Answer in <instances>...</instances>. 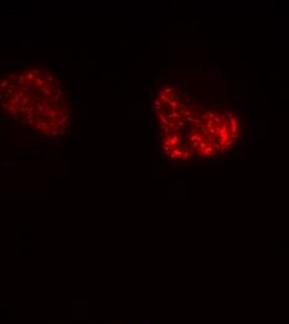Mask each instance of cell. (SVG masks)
<instances>
[{"mask_svg": "<svg viewBox=\"0 0 289 324\" xmlns=\"http://www.w3.org/2000/svg\"><path fill=\"white\" fill-rule=\"evenodd\" d=\"M198 147H199V142L194 141V142L191 143V148H193V150H198Z\"/></svg>", "mask_w": 289, "mask_h": 324, "instance_id": "obj_10", "label": "cell"}, {"mask_svg": "<svg viewBox=\"0 0 289 324\" xmlns=\"http://www.w3.org/2000/svg\"><path fill=\"white\" fill-rule=\"evenodd\" d=\"M207 146H208V142H207L206 140H203L202 142H199V147H198V150H199V151H203Z\"/></svg>", "mask_w": 289, "mask_h": 324, "instance_id": "obj_5", "label": "cell"}, {"mask_svg": "<svg viewBox=\"0 0 289 324\" xmlns=\"http://www.w3.org/2000/svg\"><path fill=\"white\" fill-rule=\"evenodd\" d=\"M0 104L16 120L46 135L60 133L70 117L67 96L49 71L10 75L0 84Z\"/></svg>", "mask_w": 289, "mask_h": 324, "instance_id": "obj_1", "label": "cell"}, {"mask_svg": "<svg viewBox=\"0 0 289 324\" xmlns=\"http://www.w3.org/2000/svg\"><path fill=\"white\" fill-rule=\"evenodd\" d=\"M242 160H243V161H249V160H251V153H249V152H244V153L242 155Z\"/></svg>", "mask_w": 289, "mask_h": 324, "instance_id": "obj_8", "label": "cell"}, {"mask_svg": "<svg viewBox=\"0 0 289 324\" xmlns=\"http://www.w3.org/2000/svg\"><path fill=\"white\" fill-rule=\"evenodd\" d=\"M206 115H207V119H208V120H213V119L216 117V114H214V112H212V111L207 112Z\"/></svg>", "mask_w": 289, "mask_h": 324, "instance_id": "obj_9", "label": "cell"}, {"mask_svg": "<svg viewBox=\"0 0 289 324\" xmlns=\"http://www.w3.org/2000/svg\"><path fill=\"white\" fill-rule=\"evenodd\" d=\"M213 123L217 125V126H218L219 123H222V117H219V116H217V115H216V117L213 119Z\"/></svg>", "mask_w": 289, "mask_h": 324, "instance_id": "obj_7", "label": "cell"}, {"mask_svg": "<svg viewBox=\"0 0 289 324\" xmlns=\"http://www.w3.org/2000/svg\"><path fill=\"white\" fill-rule=\"evenodd\" d=\"M212 147H213V150L216 148V150H222V146L218 143V142H214L213 145H212Z\"/></svg>", "mask_w": 289, "mask_h": 324, "instance_id": "obj_11", "label": "cell"}, {"mask_svg": "<svg viewBox=\"0 0 289 324\" xmlns=\"http://www.w3.org/2000/svg\"><path fill=\"white\" fill-rule=\"evenodd\" d=\"M234 158V155H231V153H227V156H226V161H229V160H233Z\"/></svg>", "mask_w": 289, "mask_h": 324, "instance_id": "obj_13", "label": "cell"}, {"mask_svg": "<svg viewBox=\"0 0 289 324\" xmlns=\"http://www.w3.org/2000/svg\"><path fill=\"white\" fill-rule=\"evenodd\" d=\"M227 106H228V107H231V109H232V107H233V104H232V102H231V104H228V105H227Z\"/></svg>", "mask_w": 289, "mask_h": 324, "instance_id": "obj_14", "label": "cell"}, {"mask_svg": "<svg viewBox=\"0 0 289 324\" xmlns=\"http://www.w3.org/2000/svg\"><path fill=\"white\" fill-rule=\"evenodd\" d=\"M238 111H239L242 115H248L249 111H251V106H249V105H243V106H241V107L238 109Z\"/></svg>", "mask_w": 289, "mask_h": 324, "instance_id": "obj_4", "label": "cell"}, {"mask_svg": "<svg viewBox=\"0 0 289 324\" xmlns=\"http://www.w3.org/2000/svg\"><path fill=\"white\" fill-rule=\"evenodd\" d=\"M194 151H196V150H193V148H191V147H189V148H188V150H187V152H188V155H189V157H192V156H193V155H194Z\"/></svg>", "mask_w": 289, "mask_h": 324, "instance_id": "obj_12", "label": "cell"}, {"mask_svg": "<svg viewBox=\"0 0 289 324\" xmlns=\"http://www.w3.org/2000/svg\"><path fill=\"white\" fill-rule=\"evenodd\" d=\"M211 157H212V160H211V165H217V163H219V162H221V157H222V155H219L218 152H213Z\"/></svg>", "mask_w": 289, "mask_h": 324, "instance_id": "obj_3", "label": "cell"}, {"mask_svg": "<svg viewBox=\"0 0 289 324\" xmlns=\"http://www.w3.org/2000/svg\"><path fill=\"white\" fill-rule=\"evenodd\" d=\"M237 123L239 125V127L244 128V126H246V123H247V120H246V119H239V120H237Z\"/></svg>", "mask_w": 289, "mask_h": 324, "instance_id": "obj_6", "label": "cell"}, {"mask_svg": "<svg viewBox=\"0 0 289 324\" xmlns=\"http://www.w3.org/2000/svg\"><path fill=\"white\" fill-rule=\"evenodd\" d=\"M244 141H246V130L242 128L241 133H239V137H238V148L239 150H243L244 147Z\"/></svg>", "mask_w": 289, "mask_h": 324, "instance_id": "obj_2", "label": "cell"}]
</instances>
